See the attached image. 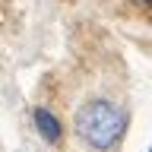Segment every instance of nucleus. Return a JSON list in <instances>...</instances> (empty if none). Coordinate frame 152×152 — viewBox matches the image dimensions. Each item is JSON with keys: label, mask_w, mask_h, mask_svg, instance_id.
<instances>
[{"label": "nucleus", "mask_w": 152, "mask_h": 152, "mask_svg": "<svg viewBox=\"0 0 152 152\" xmlns=\"http://www.w3.org/2000/svg\"><path fill=\"white\" fill-rule=\"evenodd\" d=\"M76 136L95 152H108L111 146H117L124 136V114L121 108L108 98H92L86 102L73 117Z\"/></svg>", "instance_id": "f257e3e1"}, {"label": "nucleus", "mask_w": 152, "mask_h": 152, "mask_svg": "<svg viewBox=\"0 0 152 152\" xmlns=\"http://www.w3.org/2000/svg\"><path fill=\"white\" fill-rule=\"evenodd\" d=\"M140 3H152V0H140Z\"/></svg>", "instance_id": "7ed1b4c3"}, {"label": "nucleus", "mask_w": 152, "mask_h": 152, "mask_svg": "<svg viewBox=\"0 0 152 152\" xmlns=\"http://www.w3.org/2000/svg\"><path fill=\"white\" fill-rule=\"evenodd\" d=\"M32 121H35L38 136H41L48 146H57V142L64 140V127H60V121H57L48 108H35V111H32Z\"/></svg>", "instance_id": "f03ea898"}, {"label": "nucleus", "mask_w": 152, "mask_h": 152, "mask_svg": "<svg viewBox=\"0 0 152 152\" xmlns=\"http://www.w3.org/2000/svg\"><path fill=\"white\" fill-rule=\"evenodd\" d=\"M149 152H152V149H149Z\"/></svg>", "instance_id": "20e7f679"}]
</instances>
